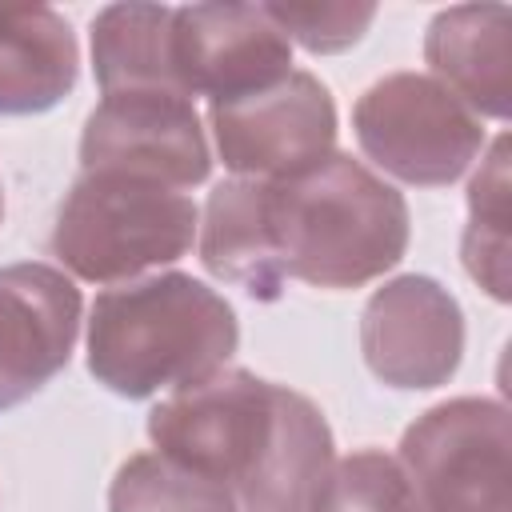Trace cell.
Masks as SVG:
<instances>
[{
    "instance_id": "3",
    "label": "cell",
    "mask_w": 512,
    "mask_h": 512,
    "mask_svg": "<svg viewBox=\"0 0 512 512\" xmlns=\"http://www.w3.org/2000/svg\"><path fill=\"white\" fill-rule=\"evenodd\" d=\"M236 316L208 284L164 272L96 296L88 316V368L120 396L188 388L236 352Z\"/></svg>"
},
{
    "instance_id": "16",
    "label": "cell",
    "mask_w": 512,
    "mask_h": 512,
    "mask_svg": "<svg viewBox=\"0 0 512 512\" xmlns=\"http://www.w3.org/2000/svg\"><path fill=\"white\" fill-rule=\"evenodd\" d=\"M508 136L492 140L472 188H468V232H464V264L480 288L496 300H508Z\"/></svg>"
},
{
    "instance_id": "15",
    "label": "cell",
    "mask_w": 512,
    "mask_h": 512,
    "mask_svg": "<svg viewBox=\"0 0 512 512\" xmlns=\"http://www.w3.org/2000/svg\"><path fill=\"white\" fill-rule=\"evenodd\" d=\"M172 12L168 4H112L92 24V64L96 80L108 92L156 88L176 92L172 84Z\"/></svg>"
},
{
    "instance_id": "1",
    "label": "cell",
    "mask_w": 512,
    "mask_h": 512,
    "mask_svg": "<svg viewBox=\"0 0 512 512\" xmlns=\"http://www.w3.org/2000/svg\"><path fill=\"white\" fill-rule=\"evenodd\" d=\"M160 456L216 480L244 512H308L332 468V432L320 408L244 368L176 388L148 412Z\"/></svg>"
},
{
    "instance_id": "13",
    "label": "cell",
    "mask_w": 512,
    "mask_h": 512,
    "mask_svg": "<svg viewBox=\"0 0 512 512\" xmlns=\"http://www.w3.org/2000/svg\"><path fill=\"white\" fill-rule=\"evenodd\" d=\"M80 52L68 20L44 4H0V116L60 104L76 84Z\"/></svg>"
},
{
    "instance_id": "2",
    "label": "cell",
    "mask_w": 512,
    "mask_h": 512,
    "mask_svg": "<svg viewBox=\"0 0 512 512\" xmlns=\"http://www.w3.org/2000/svg\"><path fill=\"white\" fill-rule=\"evenodd\" d=\"M264 200L284 280L356 288L404 256V196L352 156L332 152L296 176L264 180Z\"/></svg>"
},
{
    "instance_id": "10",
    "label": "cell",
    "mask_w": 512,
    "mask_h": 512,
    "mask_svg": "<svg viewBox=\"0 0 512 512\" xmlns=\"http://www.w3.org/2000/svg\"><path fill=\"white\" fill-rule=\"evenodd\" d=\"M360 348L384 384L436 388L456 372L464 352L460 304L428 276H400L368 300Z\"/></svg>"
},
{
    "instance_id": "6",
    "label": "cell",
    "mask_w": 512,
    "mask_h": 512,
    "mask_svg": "<svg viewBox=\"0 0 512 512\" xmlns=\"http://www.w3.org/2000/svg\"><path fill=\"white\" fill-rule=\"evenodd\" d=\"M360 148L396 180L448 184L480 152L484 128L476 112L456 100L436 76L396 72L376 80L356 100Z\"/></svg>"
},
{
    "instance_id": "11",
    "label": "cell",
    "mask_w": 512,
    "mask_h": 512,
    "mask_svg": "<svg viewBox=\"0 0 512 512\" xmlns=\"http://www.w3.org/2000/svg\"><path fill=\"white\" fill-rule=\"evenodd\" d=\"M80 292L48 264L0 268V408L40 392L72 356Z\"/></svg>"
},
{
    "instance_id": "5",
    "label": "cell",
    "mask_w": 512,
    "mask_h": 512,
    "mask_svg": "<svg viewBox=\"0 0 512 512\" xmlns=\"http://www.w3.org/2000/svg\"><path fill=\"white\" fill-rule=\"evenodd\" d=\"M420 512H512V428L492 400H448L400 440Z\"/></svg>"
},
{
    "instance_id": "4",
    "label": "cell",
    "mask_w": 512,
    "mask_h": 512,
    "mask_svg": "<svg viewBox=\"0 0 512 512\" xmlns=\"http://www.w3.org/2000/svg\"><path fill=\"white\" fill-rule=\"evenodd\" d=\"M196 240V204L180 188L84 172L60 204L52 252L80 280L112 284L180 260Z\"/></svg>"
},
{
    "instance_id": "20",
    "label": "cell",
    "mask_w": 512,
    "mask_h": 512,
    "mask_svg": "<svg viewBox=\"0 0 512 512\" xmlns=\"http://www.w3.org/2000/svg\"><path fill=\"white\" fill-rule=\"evenodd\" d=\"M0 216H4V196H0Z\"/></svg>"
},
{
    "instance_id": "19",
    "label": "cell",
    "mask_w": 512,
    "mask_h": 512,
    "mask_svg": "<svg viewBox=\"0 0 512 512\" xmlns=\"http://www.w3.org/2000/svg\"><path fill=\"white\" fill-rule=\"evenodd\" d=\"M268 20L300 40L308 52H340L364 36L376 8L372 4H264Z\"/></svg>"
},
{
    "instance_id": "12",
    "label": "cell",
    "mask_w": 512,
    "mask_h": 512,
    "mask_svg": "<svg viewBox=\"0 0 512 512\" xmlns=\"http://www.w3.org/2000/svg\"><path fill=\"white\" fill-rule=\"evenodd\" d=\"M424 56L440 84L480 116H508L512 100V8L456 4L428 24Z\"/></svg>"
},
{
    "instance_id": "17",
    "label": "cell",
    "mask_w": 512,
    "mask_h": 512,
    "mask_svg": "<svg viewBox=\"0 0 512 512\" xmlns=\"http://www.w3.org/2000/svg\"><path fill=\"white\" fill-rule=\"evenodd\" d=\"M108 508L112 512H240L228 488L160 452H140L116 472Z\"/></svg>"
},
{
    "instance_id": "14",
    "label": "cell",
    "mask_w": 512,
    "mask_h": 512,
    "mask_svg": "<svg viewBox=\"0 0 512 512\" xmlns=\"http://www.w3.org/2000/svg\"><path fill=\"white\" fill-rule=\"evenodd\" d=\"M204 268L252 300H276L284 288V272L276 264L272 232H268V200L264 180H224L204 208L200 236Z\"/></svg>"
},
{
    "instance_id": "7",
    "label": "cell",
    "mask_w": 512,
    "mask_h": 512,
    "mask_svg": "<svg viewBox=\"0 0 512 512\" xmlns=\"http://www.w3.org/2000/svg\"><path fill=\"white\" fill-rule=\"evenodd\" d=\"M84 172L192 188L208 176V144L192 100L156 88L108 92L84 124Z\"/></svg>"
},
{
    "instance_id": "9",
    "label": "cell",
    "mask_w": 512,
    "mask_h": 512,
    "mask_svg": "<svg viewBox=\"0 0 512 512\" xmlns=\"http://www.w3.org/2000/svg\"><path fill=\"white\" fill-rule=\"evenodd\" d=\"M292 72L288 36L264 4H188L172 12V84L176 96L228 104Z\"/></svg>"
},
{
    "instance_id": "8",
    "label": "cell",
    "mask_w": 512,
    "mask_h": 512,
    "mask_svg": "<svg viewBox=\"0 0 512 512\" xmlns=\"http://www.w3.org/2000/svg\"><path fill=\"white\" fill-rule=\"evenodd\" d=\"M212 132L232 172L284 180L332 156L336 108L312 72H288L252 96L212 104Z\"/></svg>"
},
{
    "instance_id": "18",
    "label": "cell",
    "mask_w": 512,
    "mask_h": 512,
    "mask_svg": "<svg viewBox=\"0 0 512 512\" xmlns=\"http://www.w3.org/2000/svg\"><path fill=\"white\" fill-rule=\"evenodd\" d=\"M308 512H420V504L400 460L368 448L324 472Z\"/></svg>"
}]
</instances>
